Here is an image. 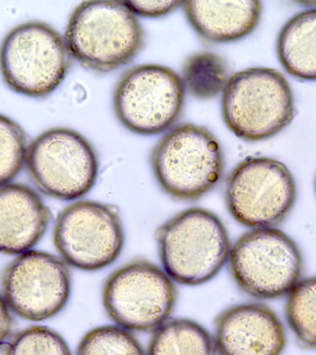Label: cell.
I'll return each mask as SVG.
<instances>
[{
	"mask_svg": "<svg viewBox=\"0 0 316 355\" xmlns=\"http://www.w3.org/2000/svg\"><path fill=\"white\" fill-rule=\"evenodd\" d=\"M137 16L121 1H85L69 16L65 39L71 58L107 74L132 62L144 44Z\"/></svg>",
	"mask_w": 316,
	"mask_h": 355,
	"instance_id": "6da1fadb",
	"label": "cell"
},
{
	"mask_svg": "<svg viewBox=\"0 0 316 355\" xmlns=\"http://www.w3.org/2000/svg\"><path fill=\"white\" fill-rule=\"evenodd\" d=\"M155 239L164 270L186 286L212 280L229 260L231 249L223 222L204 208L177 213L158 227Z\"/></svg>",
	"mask_w": 316,
	"mask_h": 355,
	"instance_id": "7a4b0ae2",
	"label": "cell"
},
{
	"mask_svg": "<svg viewBox=\"0 0 316 355\" xmlns=\"http://www.w3.org/2000/svg\"><path fill=\"white\" fill-rule=\"evenodd\" d=\"M150 164L160 188L182 202L197 201L209 193L225 169L218 138L193 123L177 125L164 135L152 150Z\"/></svg>",
	"mask_w": 316,
	"mask_h": 355,
	"instance_id": "3957f363",
	"label": "cell"
},
{
	"mask_svg": "<svg viewBox=\"0 0 316 355\" xmlns=\"http://www.w3.org/2000/svg\"><path fill=\"white\" fill-rule=\"evenodd\" d=\"M221 104L230 132L252 143L279 135L295 116L290 83L279 71L265 67L231 75L222 93Z\"/></svg>",
	"mask_w": 316,
	"mask_h": 355,
	"instance_id": "277c9868",
	"label": "cell"
},
{
	"mask_svg": "<svg viewBox=\"0 0 316 355\" xmlns=\"http://www.w3.org/2000/svg\"><path fill=\"white\" fill-rule=\"evenodd\" d=\"M69 66L65 39L46 22L17 25L0 46V72L6 85L30 98H44L57 90Z\"/></svg>",
	"mask_w": 316,
	"mask_h": 355,
	"instance_id": "5b68a950",
	"label": "cell"
},
{
	"mask_svg": "<svg viewBox=\"0 0 316 355\" xmlns=\"http://www.w3.org/2000/svg\"><path fill=\"white\" fill-rule=\"evenodd\" d=\"M227 262L238 287L247 295L263 300L288 295L304 269L301 250L276 227L244 233L233 244Z\"/></svg>",
	"mask_w": 316,
	"mask_h": 355,
	"instance_id": "8992f818",
	"label": "cell"
},
{
	"mask_svg": "<svg viewBox=\"0 0 316 355\" xmlns=\"http://www.w3.org/2000/svg\"><path fill=\"white\" fill-rule=\"evenodd\" d=\"M174 280L147 260H133L105 279L103 304L116 326L129 331H155L176 306Z\"/></svg>",
	"mask_w": 316,
	"mask_h": 355,
	"instance_id": "52a82bcc",
	"label": "cell"
},
{
	"mask_svg": "<svg viewBox=\"0 0 316 355\" xmlns=\"http://www.w3.org/2000/svg\"><path fill=\"white\" fill-rule=\"evenodd\" d=\"M225 197L227 209L238 223L252 230L274 227L292 211L297 186L281 161L249 157L230 172Z\"/></svg>",
	"mask_w": 316,
	"mask_h": 355,
	"instance_id": "ba28073f",
	"label": "cell"
},
{
	"mask_svg": "<svg viewBox=\"0 0 316 355\" xmlns=\"http://www.w3.org/2000/svg\"><path fill=\"white\" fill-rule=\"evenodd\" d=\"M26 164L33 182L61 201L82 198L93 189L99 161L90 141L76 130L52 128L28 147Z\"/></svg>",
	"mask_w": 316,
	"mask_h": 355,
	"instance_id": "9c48e42d",
	"label": "cell"
},
{
	"mask_svg": "<svg viewBox=\"0 0 316 355\" xmlns=\"http://www.w3.org/2000/svg\"><path fill=\"white\" fill-rule=\"evenodd\" d=\"M182 78L168 67L144 64L124 72L116 83L113 107L128 130L138 135L166 132L179 119L184 107Z\"/></svg>",
	"mask_w": 316,
	"mask_h": 355,
	"instance_id": "30bf717a",
	"label": "cell"
},
{
	"mask_svg": "<svg viewBox=\"0 0 316 355\" xmlns=\"http://www.w3.org/2000/svg\"><path fill=\"white\" fill-rule=\"evenodd\" d=\"M123 225L116 207L77 201L61 211L54 243L64 262L85 271H97L115 262L123 249Z\"/></svg>",
	"mask_w": 316,
	"mask_h": 355,
	"instance_id": "8fae6325",
	"label": "cell"
},
{
	"mask_svg": "<svg viewBox=\"0 0 316 355\" xmlns=\"http://www.w3.org/2000/svg\"><path fill=\"white\" fill-rule=\"evenodd\" d=\"M2 290L8 307L19 318L47 320L68 304L71 273L60 258L49 252L28 251L5 269Z\"/></svg>",
	"mask_w": 316,
	"mask_h": 355,
	"instance_id": "7c38bea8",
	"label": "cell"
},
{
	"mask_svg": "<svg viewBox=\"0 0 316 355\" xmlns=\"http://www.w3.org/2000/svg\"><path fill=\"white\" fill-rule=\"evenodd\" d=\"M218 355H282L287 334L270 307L258 302L232 305L216 318Z\"/></svg>",
	"mask_w": 316,
	"mask_h": 355,
	"instance_id": "4fadbf2b",
	"label": "cell"
},
{
	"mask_svg": "<svg viewBox=\"0 0 316 355\" xmlns=\"http://www.w3.org/2000/svg\"><path fill=\"white\" fill-rule=\"evenodd\" d=\"M52 213L40 196L19 183L0 185V252L21 254L43 237Z\"/></svg>",
	"mask_w": 316,
	"mask_h": 355,
	"instance_id": "5bb4252c",
	"label": "cell"
},
{
	"mask_svg": "<svg viewBox=\"0 0 316 355\" xmlns=\"http://www.w3.org/2000/svg\"><path fill=\"white\" fill-rule=\"evenodd\" d=\"M183 10L193 30L211 43H230L251 35L262 17V3L237 1H185Z\"/></svg>",
	"mask_w": 316,
	"mask_h": 355,
	"instance_id": "9a60e30c",
	"label": "cell"
},
{
	"mask_svg": "<svg viewBox=\"0 0 316 355\" xmlns=\"http://www.w3.org/2000/svg\"><path fill=\"white\" fill-rule=\"evenodd\" d=\"M279 62L291 76L316 80V8L291 17L276 41Z\"/></svg>",
	"mask_w": 316,
	"mask_h": 355,
	"instance_id": "2e32d148",
	"label": "cell"
},
{
	"mask_svg": "<svg viewBox=\"0 0 316 355\" xmlns=\"http://www.w3.org/2000/svg\"><path fill=\"white\" fill-rule=\"evenodd\" d=\"M146 355H218L210 333L188 318L168 319L155 330Z\"/></svg>",
	"mask_w": 316,
	"mask_h": 355,
	"instance_id": "e0dca14e",
	"label": "cell"
},
{
	"mask_svg": "<svg viewBox=\"0 0 316 355\" xmlns=\"http://www.w3.org/2000/svg\"><path fill=\"white\" fill-rule=\"evenodd\" d=\"M180 78L190 96L199 100L212 99L223 93L229 82V64L216 53L197 52L186 60Z\"/></svg>",
	"mask_w": 316,
	"mask_h": 355,
	"instance_id": "ac0fdd59",
	"label": "cell"
},
{
	"mask_svg": "<svg viewBox=\"0 0 316 355\" xmlns=\"http://www.w3.org/2000/svg\"><path fill=\"white\" fill-rule=\"evenodd\" d=\"M285 313L299 345L316 351V276L299 280L288 293Z\"/></svg>",
	"mask_w": 316,
	"mask_h": 355,
	"instance_id": "d6986e66",
	"label": "cell"
},
{
	"mask_svg": "<svg viewBox=\"0 0 316 355\" xmlns=\"http://www.w3.org/2000/svg\"><path fill=\"white\" fill-rule=\"evenodd\" d=\"M76 355H146V352L129 330L119 326H102L83 336Z\"/></svg>",
	"mask_w": 316,
	"mask_h": 355,
	"instance_id": "ffe728a7",
	"label": "cell"
},
{
	"mask_svg": "<svg viewBox=\"0 0 316 355\" xmlns=\"http://www.w3.org/2000/svg\"><path fill=\"white\" fill-rule=\"evenodd\" d=\"M28 140L24 129L0 114V185L15 179L26 163Z\"/></svg>",
	"mask_w": 316,
	"mask_h": 355,
	"instance_id": "44dd1931",
	"label": "cell"
},
{
	"mask_svg": "<svg viewBox=\"0 0 316 355\" xmlns=\"http://www.w3.org/2000/svg\"><path fill=\"white\" fill-rule=\"evenodd\" d=\"M10 344V355H72L66 340L47 327H28Z\"/></svg>",
	"mask_w": 316,
	"mask_h": 355,
	"instance_id": "7402d4cb",
	"label": "cell"
},
{
	"mask_svg": "<svg viewBox=\"0 0 316 355\" xmlns=\"http://www.w3.org/2000/svg\"><path fill=\"white\" fill-rule=\"evenodd\" d=\"M127 7L136 16L146 18H161L172 12L182 6V2L177 1H152V0H141V1H125Z\"/></svg>",
	"mask_w": 316,
	"mask_h": 355,
	"instance_id": "603a6c76",
	"label": "cell"
},
{
	"mask_svg": "<svg viewBox=\"0 0 316 355\" xmlns=\"http://www.w3.org/2000/svg\"><path fill=\"white\" fill-rule=\"evenodd\" d=\"M11 327H12V318H11L10 308L4 297L0 294V345L4 343L10 336Z\"/></svg>",
	"mask_w": 316,
	"mask_h": 355,
	"instance_id": "cb8c5ba5",
	"label": "cell"
},
{
	"mask_svg": "<svg viewBox=\"0 0 316 355\" xmlns=\"http://www.w3.org/2000/svg\"><path fill=\"white\" fill-rule=\"evenodd\" d=\"M10 343H2L1 345H0V355H10Z\"/></svg>",
	"mask_w": 316,
	"mask_h": 355,
	"instance_id": "d4e9b609",
	"label": "cell"
},
{
	"mask_svg": "<svg viewBox=\"0 0 316 355\" xmlns=\"http://www.w3.org/2000/svg\"><path fill=\"white\" fill-rule=\"evenodd\" d=\"M315 191H316V178H315Z\"/></svg>",
	"mask_w": 316,
	"mask_h": 355,
	"instance_id": "484cf974",
	"label": "cell"
}]
</instances>
